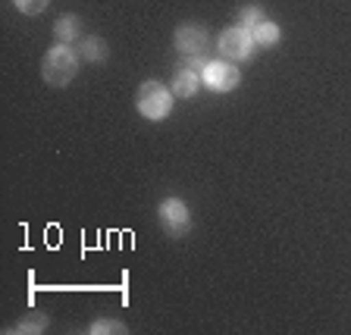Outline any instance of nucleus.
<instances>
[{"instance_id":"obj_1","label":"nucleus","mask_w":351,"mask_h":335,"mask_svg":"<svg viewBox=\"0 0 351 335\" xmlns=\"http://www.w3.org/2000/svg\"><path fill=\"white\" fill-rule=\"evenodd\" d=\"M41 75L51 88H66L75 75H79V53H75L69 44L51 47L41 60Z\"/></svg>"},{"instance_id":"obj_2","label":"nucleus","mask_w":351,"mask_h":335,"mask_svg":"<svg viewBox=\"0 0 351 335\" xmlns=\"http://www.w3.org/2000/svg\"><path fill=\"white\" fill-rule=\"evenodd\" d=\"M173 101H176V95L163 82H145V85L135 91V107H138V113L145 119H151V123L167 119L169 113H173Z\"/></svg>"},{"instance_id":"obj_3","label":"nucleus","mask_w":351,"mask_h":335,"mask_svg":"<svg viewBox=\"0 0 351 335\" xmlns=\"http://www.w3.org/2000/svg\"><path fill=\"white\" fill-rule=\"evenodd\" d=\"M157 223L163 226V232L169 238H182L191 229V210L185 207L182 197H163L157 204Z\"/></svg>"},{"instance_id":"obj_4","label":"nucleus","mask_w":351,"mask_h":335,"mask_svg":"<svg viewBox=\"0 0 351 335\" xmlns=\"http://www.w3.org/2000/svg\"><path fill=\"white\" fill-rule=\"evenodd\" d=\"M217 53L223 60H232V63H241V60H248L254 53V38H251V29H226L223 35L217 38Z\"/></svg>"},{"instance_id":"obj_5","label":"nucleus","mask_w":351,"mask_h":335,"mask_svg":"<svg viewBox=\"0 0 351 335\" xmlns=\"http://www.w3.org/2000/svg\"><path fill=\"white\" fill-rule=\"evenodd\" d=\"M204 85L210 88V91H217V95H226V91H235L241 82V73H239V66L232 63V60H210L204 69Z\"/></svg>"},{"instance_id":"obj_6","label":"nucleus","mask_w":351,"mask_h":335,"mask_svg":"<svg viewBox=\"0 0 351 335\" xmlns=\"http://www.w3.org/2000/svg\"><path fill=\"white\" fill-rule=\"evenodd\" d=\"M173 44L176 51L191 57V53H201L207 47V29L204 25H197V22H182L173 35Z\"/></svg>"},{"instance_id":"obj_7","label":"nucleus","mask_w":351,"mask_h":335,"mask_svg":"<svg viewBox=\"0 0 351 335\" xmlns=\"http://www.w3.org/2000/svg\"><path fill=\"white\" fill-rule=\"evenodd\" d=\"M201 73H195V69H189V66H179L173 73V82H169V91H173L179 101H189V97L197 95V88H201Z\"/></svg>"},{"instance_id":"obj_8","label":"nucleus","mask_w":351,"mask_h":335,"mask_svg":"<svg viewBox=\"0 0 351 335\" xmlns=\"http://www.w3.org/2000/svg\"><path fill=\"white\" fill-rule=\"evenodd\" d=\"M79 57L88 60V63H104V60L110 57V47L104 38L88 35V38H82V44H79Z\"/></svg>"},{"instance_id":"obj_9","label":"nucleus","mask_w":351,"mask_h":335,"mask_svg":"<svg viewBox=\"0 0 351 335\" xmlns=\"http://www.w3.org/2000/svg\"><path fill=\"white\" fill-rule=\"evenodd\" d=\"M251 38H254V47H273V44H279V38H282V29H279L276 22L263 19L261 25L251 29Z\"/></svg>"},{"instance_id":"obj_10","label":"nucleus","mask_w":351,"mask_h":335,"mask_svg":"<svg viewBox=\"0 0 351 335\" xmlns=\"http://www.w3.org/2000/svg\"><path fill=\"white\" fill-rule=\"evenodd\" d=\"M79 29H82V25H79V16H69V13L60 16V19L53 22V35H57L60 44H73L75 38H79Z\"/></svg>"},{"instance_id":"obj_11","label":"nucleus","mask_w":351,"mask_h":335,"mask_svg":"<svg viewBox=\"0 0 351 335\" xmlns=\"http://www.w3.org/2000/svg\"><path fill=\"white\" fill-rule=\"evenodd\" d=\"M44 329H47V317L44 314H29V317H22L16 326H10V332L25 335V332H44Z\"/></svg>"},{"instance_id":"obj_12","label":"nucleus","mask_w":351,"mask_h":335,"mask_svg":"<svg viewBox=\"0 0 351 335\" xmlns=\"http://www.w3.org/2000/svg\"><path fill=\"white\" fill-rule=\"evenodd\" d=\"M263 19H267V16H263V7H257V3H248V7L239 10V25L241 29H254V25H261Z\"/></svg>"},{"instance_id":"obj_13","label":"nucleus","mask_w":351,"mask_h":335,"mask_svg":"<svg viewBox=\"0 0 351 335\" xmlns=\"http://www.w3.org/2000/svg\"><path fill=\"white\" fill-rule=\"evenodd\" d=\"M88 332H91V335H104V332H119V335H125L129 329H125L119 320H95L91 326H88Z\"/></svg>"},{"instance_id":"obj_14","label":"nucleus","mask_w":351,"mask_h":335,"mask_svg":"<svg viewBox=\"0 0 351 335\" xmlns=\"http://www.w3.org/2000/svg\"><path fill=\"white\" fill-rule=\"evenodd\" d=\"M47 3H51V0H13V7L19 10L22 16H41L44 10H47Z\"/></svg>"},{"instance_id":"obj_15","label":"nucleus","mask_w":351,"mask_h":335,"mask_svg":"<svg viewBox=\"0 0 351 335\" xmlns=\"http://www.w3.org/2000/svg\"><path fill=\"white\" fill-rule=\"evenodd\" d=\"M207 63H210V60H207V57H201V53H191V57L185 60V66H189V69H195V73H201V75H204Z\"/></svg>"}]
</instances>
